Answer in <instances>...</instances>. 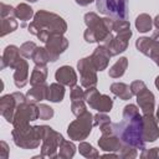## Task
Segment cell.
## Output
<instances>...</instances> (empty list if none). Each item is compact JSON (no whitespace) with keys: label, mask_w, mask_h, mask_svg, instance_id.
<instances>
[{"label":"cell","mask_w":159,"mask_h":159,"mask_svg":"<svg viewBox=\"0 0 159 159\" xmlns=\"http://www.w3.org/2000/svg\"><path fill=\"white\" fill-rule=\"evenodd\" d=\"M55 78L63 86L73 87L77 84V73L71 66H61L55 72Z\"/></svg>","instance_id":"obj_19"},{"label":"cell","mask_w":159,"mask_h":159,"mask_svg":"<svg viewBox=\"0 0 159 159\" xmlns=\"http://www.w3.org/2000/svg\"><path fill=\"white\" fill-rule=\"evenodd\" d=\"M47 91L48 86L46 83L32 86V88L26 92V99L31 103H40L41 101L47 99Z\"/></svg>","instance_id":"obj_22"},{"label":"cell","mask_w":159,"mask_h":159,"mask_svg":"<svg viewBox=\"0 0 159 159\" xmlns=\"http://www.w3.org/2000/svg\"><path fill=\"white\" fill-rule=\"evenodd\" d=\"M48 71L46 66H40V65H35L31 76H30V84L31 86H36V84H41L46 82Z\"/></svg>","instance_id":"obj_25"},{"label":"cell","mask_w":159,"mask_h":159,"mask_svg":"<svg viewBox=\"0 0 159 159\" xmlns=\"http://www.w3.org/2000/svg\"><path fill=\"white\" fill-rule=\"evenodd\" d=\"M113 17H99L96 12H87L84 15V24L87 29L83 32V39L88 43L103 42L111 32Z\"/></svg>","instance_id":"obj_4"},{"label":"cell","mask_w":159,"mask_h":159,"mask_svg":"<svg viewBox=\"0 0 159 159\" xmlns=\"http://www.w3.org/2000/svg\"><path fill=\"white\" fill-rule=\"evenodd\" d=\"M157 120H158V123H159V107H158V109H157Z\"/></svg>","instance_id":"obj_46"},{"label":"cell","mask_w":159,"mask_h":159,"mask_svg":"<svg viewBox=\"0 0 159 159\" xmlns=\"http://www.w3.org/2000/svg\"><path fill=\"white\" fill-rule=\"evenodd\" d=\"M112 130L119 137L124 145H130L135 149H145L143 139V116L137 114L130 118H123L119 123H112Z\"/></svg>","instance_id":"obj_2"},{"label":"cell","mask_w":159,"mask_h":159,"mask_svg":"<svg viewBox=\"0 0 159 159\" xmlns=\"http://www.w3.org/2000/svg\"><path fill=\"white\" fill-rule=\"evenodd\" d=\"M77 70L80 72V81H81L82 87H84V88L96 87V84L98 82L97 68L93 65L91 56L81 58L77 62Z\"/></svg>","instance_id":"obj_12"},{"label":"cell","mask_w":159,"mask_h":159,"mask_svg":"<svg viewBox=\"0 0 159 159\" xmlns=\"http://www.w3.org/2000/svg\"><path fill=\"white\" fill-rule=\"evenodd\" d=\"M63 97H65V86L63 84H61L60 82H55L48 86L47 101L53 102V103H60L63 101Z\"/></svg>","instance_id":"obj_24"},{"label":"cell","mask_w":159,"mask_h":159,"mask_svg":"<svg viewBox=\"0 0 159 159\" xmlns=\"http://www.w3.org/2000/svg\"><path fill=\"white\" fill-rule=\"evenodd\" d=\"M26 101V94H22L21 92H14L2 96L0 98V113L5 118V120L12 123L17 106Z\"/></svg>","instance_id":"obj_11"},{"label":"cell","mask_w":159,"mask_h":159,"mask_svg":"<svg viewBox=\"0 0 159 159\" xmlns=\"http://www.w3.org/2000/svg\"><path fill=\"white\" fill-rule=\"evenodd\" d=\"M127 4L128 0H96V7L101 14L117 20L127 19Z\"/></svg>","instance_id":"obj_8"},{"label":"cell","mask_w":159,"mask_h":159,"mask_svg":"<svg viewBox=\"0 0 159 159\" xmlns=\"http://www.w3.org/2000/svg\"><path fill=\"white\" fill-rule=\"evenodd\" d=\"M93 116L91 112L86 111L83 114L78 116L73 122H71L67 127V134L70 139L82 142L92 132L93 127Z\"/></svg>","instance_id":"obj_6"},{"label":"cell","mask_w":159,"mask_h":159,"mask_svg":"<svg viewBox=\"0 0 159 159\" xmlns=\"http://www.w3.org/2000/svg\"><path fill=\"white\" fill-rule=\"evenodd\" d=\"M133 32L130 30V24L127 20H112L111 32L102 42V45L108 50L111 56H117L124 52L128 47L129 39L132 37Z\"/></svg>","instance_id":"obj_3"},{"label":"cell","mask_w":159,"mask_h":159,"mask_svg":"<svg viewBox=\"0 0 159 159\" xmlns=\"http://www.w3.org/2000/svg\"><path fill=\"white\" fill-rule=\"evenodd\" d=\"M26 1H29V2H36L37 0H26Z\"/></svg>","instance_id":"obj_47"},{"label":"cell","mask_w":159,"mask_h":159,"mask_svg":"<svg viewBox=\"0 0 159 159\" xmlns=\"http://www.w3.org/2000/svg\"><path fill=\"white\" fill-rule=\"evenodd\" d=\"M45 47L48 52L50 61L55 62L58 60L60 55H62L67 50L68 40L63 35H53L45 42Z\"/></svg>","instance_id":"obj_14"},{"label":"cell","mask_w":159,"mask_h":159,"mask_svg":"<svg viewBox=\"0 0 159 159\" xmlns=\"http://www.w3.org/2000/svg\"><path fill=\"white\" fill-rule=\"evenodd\" d=\"M27 31L35 35L40 41L46 42L53 35H63L67 31V24L60 15L46 10H39L34 20L29 24Z\"/></svg>","instance_id":"obj_1"},{"label":"cell","mask_w":159,"mask_h":159,"mask_svg":"<svg viewBox=\"0 0 159 159\" xmlns=\"http://www.w3.org/2000/svg\"><path fill=\"white\" fill-rule=\"evenodd\" d=\"M19 24L15 20L14 16H6V17H1V31H0V36H6L10 32H14L17 29Z\"/></svg>","instance_id":"obj_30"},{"label":"cell","mask_w":159,"mask_h":159,"mask_svg":"<svg viewBox=\"0 0 159 159\" xmlns=\"http://www.w3.org/2000/svg\"><path fill=\"white\" fill-rule=\"evenodd\" d=\"M78 150H80V154H81V155H83L84 158H88V159H93V158H98V157H99L98 150L94 149L93 145H91L89 143L83 142V140L80 143Z\"/></svg>","instance_id":"obj_32"},{"label":"cell","mask_w":159,"mask_h":159,"mask_svg":"<svg viewBox=\"0 0 159 159\" xmlns=\"http://www.w3.org/2000/svg\"><path fill=\"white\" fill-rule=\"evenodd\" d=\"M119 157L123 159H133L138 157V152L130 145H123V148L119 150Z\"/></svg>","instance_id":"obj_36"},{"label":"cell","mask_w":159,"mask_h":159,"mask_svg":"<svg viewBox=\"0 0 159 159\" xmlns=\"http://www.w3.org/2000/svg\"><path fill=\"white\" fill-rule=\"evenodd\" d=\"M147 87V84L143 82V81H140V80H137V81H133L132 83H130V91H132V93H133V96H137L142 89H144Z\"/></svg>","instance_id":"obj_40"},{"label":"cell","mask_w":159,"mask_h":159,"mask_svg":"<svg viewBox=\"0 0 159 159\" xmlns=\"http://www.w3.org/2000/svg\"><path fill=\"white\" fill-rule=\"evenodd\" d=\"M1 17H6V16H15V7H12L11 5H7L5 2H1Z\"/></svg>","instance_id":"obj_41"},{"label":"cell","mask_w":159,"mask_h":159,"mask_svg":"<svg viewBox=\"0 0 159 159\" xmlns=\"http://www.w3.org/2000/svg\"><path fill=\"white\" fill-rule=\"evenodd\" d=\"M137 103L142 109L143 114H153L155 108V97L154 94L145 87L137 94Z\"/></svg>","instance_id":"obj_18"},{"label":"cell","mask_w":159,"mask_h":159,"mask_svg":"<svg viewBox=\"0 0 159 159\" xmlns=\"http://www.w3.org/2000/svg\"><path fill=\"white\" fill-rule=\"evenodd\" d=\"M98 145L103 152L116 153L123 148V143L119 137L114 133H103L98 139Z\"/></svg>","instance_id":"obj_16"},{"label":"cell","mask_w":159,"mask_h":159,"mask_svg":"<svg viewBox=\"0 0 159 159\" xmlns=\"http://www.w3.org/2000/svg\"><path fill=\"white\" fill-rule=\"evenodd\" d=\"M36 47H37V45L34 41H26L20 46V53L24 58H31Z\"/></svg>","instance_id":"obj_33"},{"label":"cell","mask_w":159,"mask_h":159,"mask_svg":"<svg viewBox=\"0 0 159 159\" xmlns=\"http://www.w3.org/2000/svg\"><path fill=\"white\" fill-rule=\"evenodd\" d=\"M107 123H111V118L107 116V113L98 112L96 116H93V124H94V125L101 127V125L107 124Z\"/></svg>","instance_id":"obj_37"},{"label":"cell","mask_w":159,"mask_h":159,"mask_svg":"<svg viewBox=\"0 0 159 159\" xmlns=\"http://www.w3.org/2000/svg\"><path fill=\"white\" fill-rule=\"evenodd\" d=\"M111 92L118 97L122 101H128L133 97V93L130 91V86L123 82H114L111 84Z\"/></svg>","instance_id":"obj_23"},{"label":"cell","mask_w":159,"mask_h":159,"mask_svg":"<svg viewBox=\"0 0 159 159\" xmlns=\"http://www.w3.org/2000/svg\"><path fill=\"white\" fill-rule=\"evenodd\" d=\"M154 83H155V87L159 89V76H157V78H155V82H154Z\"/></svg>","instance_id":"obj_45"},{"label":"cell","mask_w":159,"mask_h":159,"mask_svg":"<svg viewBox=\"0 0 159 159\" xmlns=\"http://www.w3.org/2000/svg\"><path fill=\"white\" fill-rule=\"evenodd\" d=\"M29 81V63L26 60L21 58L14 72V83L17 88H22L27 84Z\"/></svg>","instance_id":"obj_21"},{"label":"cell","mask_w":159,"mask_h":159,"mask_svg":"<svg viewBox=\"0 0 159 159\" xmlns=\"http://www.w3.org/2000/svg\"><path fill=\"white\" fill-rule=\"evenodd\" d=\"M80 6H87V5H89L91 2H93V1H96V0H75Z\"/></svg>","instance_id":"obj_43"},{"label":"cell","mask_w":159,"mask_h":159,"mask_svg":"<svg viewBox=\"0 0 159 159\" xmlns=\"http://www.w3.org/2000/svg\"><path fill=\"white\" fill-rule=\"evenodd\" d=\"M55 112H53V108H51L50 106L45 104V103H40L39 104V118L42 119V120H47V119H51L53 117Z\"/></svg>","instance_id":"obj_34"},{"label":"cell","mask_w":159,"mask_h":159,"mask_svg":"<svg viewBox=\"0 0 159 159\" xmlns=\"http://www.w3.org/2000/svg\"><path fill=\"white\" fill-rule=\"evenodd\" d=\"M9 152H10V149H9L7 143L5 140H1L0 142V158L1 159H7L9 158Z\"/></svg>","instance_id":"obj_42"},{"label":"cell","mask_w":159,"mask_h":159,"mask_svg":"<svg viewBox=\"0 0 159 159\" xmlns=\"http://www.w3.org/2000/svg\"><path fill=\"white\" fill-rule=\"evenodd\" d=\"M86 103L97 112L108 113L111 112L113 107V99L108 94L99 93V91L96 87H89L84 91V98Z\"/></svg>","instance_id":"obj_9"},{"label":"cell","mask_w":159,"mask_h":159,"mask_svg":"<svg viewBox=\"0 0 159 159\" xmlns=\"http://www.w3.org/2000/svg\"><path fill=\"white\" fill-rule=\"evenodd\" d=\"M135 27L139 32H149L153 27V19L148 14H140L135 19Z\"/></svg>","instance_id":"obj_28"},{"label":"cell","mask_w":159,"mask_h":159,"mask_svg":"<svg viewBox=\"0 0 159 159\" xmlns=\"http://www.w3.org/2000/svg\"><path fill=\"white\" fill-rule=\"evenodd\" d=\"M135 47L140 53L152 58L159 67V40L143 36L135 41Z\"/></svg>","instance_id":"obj_13"},{"label":"cell","mask_w":159,"mask_h":159,"mask_svg":"<svg viewBox=\"0 0 159 159\" xmlns=\"http://www.w3.org/2000/svg\"><path fill=\"white\" fill-rule=\"evenodd\" d=\"M34 16H35L34 9L30 5L25 4V2H21L15 7V17L21 20V21H24V22L25 21H30Z\"/></svg>","instance_id":"obj_27"},{"label":"cell","mask_w":159,"mask_h":159,"mask_svg":"<svg viewBox=\"0 0 159 159\" xmlns=\"http://www.w3.org/2000/svg\"><path fill=\"white\" fill-rule=\"evenodd\" d=\"M159 138L158 120L153 114H143V139L145 143L155 142Z\"/></svg>","instance_id":"obj_15"},{"label":"cell","mask_w":159,"mask_h":159,"mask_svg":"<svg viewBox=\"0 0 159 159\" xmlns=\"http://www.w3.org/2000/svg\"><path fill=\"white\" fill-rule=\"evenodd\" d=\"M21 58L22 57L20 53V47H17L15 45L6 46V48L4 50L2 57H1V70H4L5 67H10V68L15 70Z\"/></svg>","instance_id":"obj_17"},{"label":"cell","mask_w":159,"mask_h":159,"mask_svg":"<svg viewBox=\"0 0 159 159\" xmlns=\"http://www.w3.org/2000/svg\"><path fill=\"white\" fill-rule=\"evenodd\" d=\"M36 119H39V106H36V103H31L26 101L17 106L14 116L12 125L14 128H22L29 125L30 122H34Z\"/></svg>","instance_id":"obj_10"},{"label":"cell","mask_w":159,"mask_h":159,"mask_svg":"<svg viewBox=\"0 0 159 159\" xmlns=\"http://www.w3.org/2000/svg\"><path fill=\"white\" fill-rule=\"evenodd\" d=\"M62 140V134L53 130L50 125H45L41 143V155L43 158H58V148Z\"/></svg>","instance_id":"obj_7"},{"label":"cell","mask_w":159,"mask_h":159,"mask_svg":"<svg viewBox=\"0 0 159 159\" xmlns=\"http://www.w3.org/2000/svg\"><path fill=\"white\" fill-rule=\"evenodd\" d=\"M71 111H72V113H73L76 117L83 114V113L87 111V109H86V103H84V101H83V99L72 101V102H71Z\"/></svg>","instance_id":"obj_35"},{"label":"cell","mask_w":159,"mask_h":159,"mask_svg":"<svg viewBox=\"0 0 159 159\" xmlns=\"http://www.w3.org/2000/svg\"><path fill=\"white\" fill-rule=\"evenodd\" d=\"M127 67H128V58L127 57H120L108 70V76L112 77V78H119L125 73Z\"/></svg>","instance_id":"obj_26"},{"label":"cell","mask_w":159,"mask_h":159,"mask_svg":"<svg viewBox=\"0 0 159 159\" xmlns=\"http://www.w3.org/2000/svg\"><path fill=\"white\" fill-rule=\"evenodd\" d=\"M71 93H70V97H71V102L72 101H78V99H83L84 98V91L82 89L81 86L76 84L73 87H71Z\"/></svg>","instance_id":"obj_38"},{"label":"cell","mask_w":159,"mask_h":159,"mask_svg":"<svg viewBox=\"0 0 159 159\" xmlns=\"http://www.w3.org/2000/svg\"><path fill=\"white\" fill-rule=\"evenodd\" d=\"M31 60L34 61L35 65H40V66H46L47 62H50V56L48 52L46 50V47H36Z\"/></svg>","instance_id":"obj_31"},{"label":"cell","mask_w":159,"mask_h":159,"mask_svg":"<svg viewBox=\"0 0 159 159\" xmlns=\"http://www.w3.org/2000/svg\"><path fill=\"white\" fill-rule=\"evenodd\" d=\"M76 145L70 142V140H66L63 139L62 143L60 144V148H58V158H62V159H70L75 155L76 153Z\"/></svg>","instance_id":"obj_29"},{"label":"cell","mask_w":159,"mask_h":159,"mask_svg":"<svg viewBox=\"0 0 159 159\" xmlns=\"http://www.w3.org/2000/svg\"><path fill=\"white\" fill-rule=\"evenodd\" d=\"M111 53L108 52V50L103 46V45H99L94 48V51L92 52L91 55V58H92V62L93 65L96 66L97 71H103L107 68L108 63H109V60H111Z\"/></svg>","instance_id":"obj_20"},{"label":"cell","mask_w":159,"mask_h":159,"mask_svg":"<svg viewBox=\"0 0 159 159\" xmlns=\"http://www.w3.org/2000/svg\"><path fill=\"white\" fill-rule=\"evenodd\" d=\"M45 125H26L22 128H14L11 132L15 145L21 149H35L42 143Z\"/></svg>","instance_id":"obj_5"},{"label":"cell","mask_w":159,"mask_h":159,"mask_svg":"<svg viewBox=\"0 0 159 159\" xmlns=\"http://www.w3.org/2000/svg\"><path fill=\"white\" fill-rule=\"evenodd\" d=\"M142 159H152V158H159V147H154L150 149H143L140 153Z\"/></svg>","instance_id":"obj_39"},{"label":"cell","mask_w":159,"mask_h":159,"mask_svg":"<svg viewBox=\"0 0 159 159\" xmlns=\"http://www.w3.org/2000/svg\"><path fill=\"white\" fill-rule=\"evenodd\" d=\"M153 24H154V26L157 27V30L159 31V14L154 17V20H153Z\"/></svg>","instance_id":"obj_44"}]
</instances>
